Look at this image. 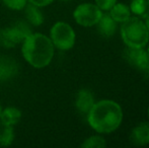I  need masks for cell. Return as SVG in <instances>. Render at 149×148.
I'll use <instances>...</instances> for the list:
<instances>
[{
    "label": "cell",
    "mask_w": 149,
    "mask_h": 148,
    "mask_svg": "<svg viewBox=\"0 0 149 148\" xmlns=\"http://www.w3.org/2000/svg\"><path fill=\"white\" fill-rule=\"evenodd\" d=\"M49 38L56 50L66 52L71 50L76 42V33L74 28L66 22H56L52 24Z\"/></svg>",
    "instance_id": "5b68a950"
},
{
    "label": "cell",
    "mask_w": 149,
    "mask_h": 148,
    "mask_svg": "<svg viewBox=\"0 0 149 148\" xmlns=\"http://www.w3.org/2000/svg\"><path fill=\"white\" fill-rule=\"evenodd\" d=\"M96 26L100 36L104 38H111L116 34L118 24L111 17L109 13H102L100 19L96 24Z\"/></svg>",
    "instance_id": "4fadbf2b"
},
{
    "label": "cell",
    "mask_w": 149,
    "mask_h": 148,
    "mask_svg": "<svg viewBox=\"0 0 149 148\" xmlns=\"http://www.w3.org/2000/svg\"><path fill=\"white\" fill-rule=\"evenodd\" d=\"M147 4H148V8H149V0H147Z\"/></svg>",
    "instance_id": "484cf974"
},
{
    "label": "cell",
    "mask_w": 149,
    "mask_h": 148,
    "mask_svg": "<svg viewBox=\"0 0 149 148\" xmlns=\"http://www.w3.org/2000/svg\"><path fill=\"white\" fill-rule=\"evenodd\" d=\"M102 15V10L95 3H80L73 10V18L78 26L91 28L96 26Z\"/></svg>",
    "instance_id": "8992f818"
},
{
    "label": "cell",
    "mask_w": 149,
    "mask_h": 148,
    "mask_svg": "<svg viewBox=\"0 0 149 148\" xmlns=\"http://www.w3.org/2000/svg\"><path fill=\"white\" fill-rule=\"evenodd\" d=\"M60 1H62V2H69V1H71V0H60Z\"/></svg>",
    "instance_id": "7402d4cb"
},
{
    "label": "cell",
    "mask_w": 149,
    "mask_h": 148,
    "mask_svg": "<svg viewBox=\"0 0 149 148\" xmlns=\"http://www.w3.org/2000/svg\"><path fill=\"white\" fill-rule=\"evenodd\" d=\"M28 1L30 4H33V5L38 6L40 8H45L53 4L55 0H28Z\"/></svg>",
    "instance_id": "ffe728a7"
},
{
    "label": "cell",
    "mask_w": 149,
    "mask_h": 148,
    "mask_svg": "<svg viewBox=\"0 0 149 148\" xmlns=\"http://www.w3.org/2000/svg\"><path fill=\"white\" fill-rule=\"evenodd\" d=\"M33 26L26 20H18L8 26L0 28V47L13 49L19 46L24 39L33 33Z\"/></svg>",
    "instance_id": "277c9868"
},
{
    "label": "cell",
    "mask_w": 149,
    "mask_h": 148,
    "mask_svg": "<svg viewBox=\"0 0 149 148\" xmlns=\"http://www.w3.org/2000/svg\"><path fill=\"white\" fill-rule=\"evenodd\" d=\"M120 34L123 43L129 48H145L149 42V33L140 16H130L121 24Z\"/></svg>",
    "instance_id": "3957f363"
},
{
    "label": "cell",
    "mask_w": 149,
    "mask_h": 148,
    "mask_svg": "<svg viewBox=\"0 0 149 148\" xmlns=\"http://www.w3.org/2000/svg\"><path fill=\"white\" fill-rule=\"evenodd\" d=\"M110 15L117 24H123L124 22L128 19V18L131 16V10H130L129 5L125 3H122V2L117 1L114 5L111 7Z\"/></svg>",
    "instance_id": "5bb4252c"
},
{
    "label": "cell",
    "mask_w": 149,
    "mask_h": 148,
    "mask_svg": "<svg viewBox=\"0 0 149 148\" xmlns=\"http://www.w3.org/2000/svg\"><path fill=\"white\" fill-rule=\"evenodd\" d=\"M15 139L14 127L0 123V147H9Z\"/></svg>",
    "instance_id": "9a60e30c"
},
{
    "label": "cell",
    "mask_w": 149,
    "mask_h": 148,
    "mask_svg": "<svg viewBox=\"0 0 149 148\" xmlns=\"http://www.w3.org/2000/svg\"><path fill=\"white\" fill-rule=\"evenodd\" d=\"M42 9L43 8L30 3H28V5L24 7V20L33 28H39L45 22V15Z\"/></svg>",
    "instance_id": "8fae6325"
},
{
    "label": "cell",
    "mask_w": 149,
    "mask_h": 148,
    "mask_svg": "<svg viewBox=\"0 0 149 148\" xmlns=\"http://www.w3.org/2000/svg\"><path fill=\"white\" fill-rule=\"evenodd\" d=\"M94 103H95V99H94V95L91 90L87 88H81L77 91L75 95L74 105L76 110L80 114L87 115Z\"/></svg>",
    "instance_id": "9c48e42d"
},
{
    "label": "cell",
    "mask_w": 149,
    "mask_h": 148,
    "mask_svg": "<svg viewBox=\"0 0 149 148\" xmlns=\"http://www.w3.org/2000/svg\"><path fill=\"white\" fill-rule=\"evenodd\" d=\"M147 52H148V54H149V42H148V44H147Z\"/></svg>",
    "instance_id": "603a6c76"
},
{
    "label": "cell",
    "mask_w": 149,
    "mask_h": 148,
    "mask_svg": "<svg viewBox=\"0 0 149 148\" xmlns=\"http://www.w3.org/2000/svg\"><path fill=\"white\" fill-rule=\"evenodd\" d=\"M118 0H94L95 4L102 10V11H109L113 5Z\"/></svg>",
    "instance_id": "d6986e66"
},
{
    "label": "cell",
    "mask_w": 149,
    "mask_h": 148,
    "mask_svg": "<svg viewBox=\"0 0 149 148\" xmlns=\"http://www.w3.org/2000/svg\"><path fill=\"white\" fill-rule=\"evenodd\" d=\"M22 118V111L14 106H9V107L4 108V109L2 108L1 113H0V123L7 125V126L15 127L20 122Z\"/></svg>",
    "instance_id": "7c38bea8"
},
{
    "label": "cell",
    "mask_w": 149,
    "mask_h": 148,
    "mask_svg": "<svg viewBox=\"0 0 149 148\" xmlns=\"http://www.w3.org/2000/svg\"><path fill=\"white\" fill-rule=\"evenodd\" d=\"M55 47L49 36L43 33H31L20 44L24 60L35 69H44L52 63Z\"/></svg>",
    "instance_id": "7a4b0ae2"
},
{
    "label": "cell",
    "mask_w": 149,
    "mask_h": 148,
    "mask_svg": "<svg viewBox=\"0 0 149 148\" xmlns=\"http://www.w3.org/2000/svg\"><path fill=\"white\" fill-rule=\"evenodd\" d=\"M130 142L135 146H146L149 144V122L136 125L130 133Z\"/></svg>",
    "instance_id": "30bf717a"
},
{
    "label": "cell",
    "mask_w": 149,
    "mask_h": 148,
    "mask_svg": "<svg viewBox=\"0 0 149 148\" xmlns=\"http://www.w3.org/2000/svg\"><path fill=\"white\" fill-rule=\"evenodd\" d=\"M129 7L131 13L136 16H141L145 13L148 8L147 0H132Z\"/></svg>",
    "instance_id": "e0dca14e"
},
{
    "label": "cell",
    "mask_w": 149,
    "mask_h": 148,
    "mask_svg": "<svg viewBox=\"0 0 149 148\" xmlns=\"http://www.w3.org/2000/svg\"><path fill=\"white\" fill-rule=\"evenodd\" d=\"M144 22H145V26H146V28H147V31H148V33H149V15L145 18Z\"/></svg>",
    "instance_id": "44dd1931"
},
{
    "label": "cell",
    "mask_w": 149,
    "mask_h": 148,
    "mask_svg": "<svg viewBox=\"0 0 149 148\" xmlns=\"http://www.w3.org/2000/svg\"><path fill=\"white\" fill-rule=\"evenodd\" d=\"M123 110L113 99L95 101L86 115L89 127L97 134H111L115 132L123 122Z\"/></svg>",
    "instance_id": "6da1fadb"
},
{
    "label": "cell",
    "mask_w": 149,
    "mask_h": 148,
    "mask_svg": "<svg viewBox=\"0 0 149 148\" xmlns=\"http://www.w3.org/2000/svg\"><path fill=\"white\" fill-rule=\"evenodd\" d=\"M19 65L13 57L0 55V82H7L17 76Z\"/></svg>",
    "instance_id": "ba28073f"
},
{
    "label": "cell",
    "mask_w": 149,
    "mask_h": 148,
    "mask_svg": "<svg viewBox=\"0 0 149 148\" xmlns=\"http://www.w3.org/2000/svg\"><path fill=\"white\" fill-rule=\"evenodd\" d=\"M6 8L13 11H22L28 5V0H1Z\"/></svg>",
    "instance_id": "ac0fdd59"
},
{
    "label": "cell",
    "mask_w": 149,
    "mask_h": 148,
    "mask_svg": "<svg viewBox=\"0 0 149 148\" xmlns=\"http://www.w3.org/2000/svg\"><path fill=\"white\" fill-rule=\"evenodd\" d=\"M147 115H148V119H149V106H148V109H147Z\"/></svg>",
    "instance_id": "cb8c5ba5"
},
{
    "label": "cell",
    "mask_w": 149,
    "mask_h": 148,
    "mask_svg": "<svg viewBox=\"0 0 149 148\" xmlns=\"http://www.w3.org/2000/svg\"><path fill=\"white\" fill-rule=\"evenodd\" d=\"M80 146L82 148H104L107 147V141L102 134L91 135L83 140Z\"/></svg>",
    "instance_id": "2e32d148"
},
{
    "label": "cell",
    "mask_w": 149,
    "mask_h": 148,
    "mask_svg": "<svg viewBox=\"0 0 149 148\" xmlns=\"http://www.w3.org/2000/svg\"><path fill=\"white\" fill-rule=\"evenodd\" d=\"M1 110H2V106H1V103H0V113H1Z\"/></svg>",
    "instance_id": "d4e9b609"
},
{
    "label": "cell",
    "mask_w": 149,
    "mask_h": 148,
    "mask_svg": "<svg viewBox=\"0 0 149 148\" xmlns=\"http://www.w3.org/2000/svg\"><path fill=\"white\" fill-rule=\"evenodd\" d=\"M124 59L136 70L149 75V54L144 48L126 47L123 52Z\"/></svg>",
    "instance_id": "52a82bcc"
}]
</instances>
